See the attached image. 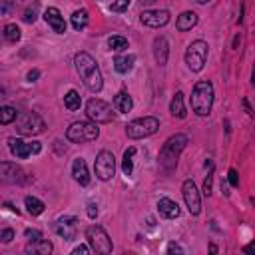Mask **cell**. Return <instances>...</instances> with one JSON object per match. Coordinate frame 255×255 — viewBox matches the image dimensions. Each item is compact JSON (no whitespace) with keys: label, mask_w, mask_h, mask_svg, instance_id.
Returning <instances> with one entry per match:
<instances>
[{"label":"cell","mask_w":255,"mask_h":255,"mask_svg":"<svg viewBox=\"0 0 255 255\" xmlns=\"http://www.w3.org/2000/svg\"><path fill=\"white\" fill-rule=\"evenodd\" d=\"M74 64H76V70H78L80 78L86 84V88L90 92H100L104 82H102V74H100L96 60L88 52H78L74 58Z\"/></svg>","instance_id":"6da1fadb"},{"label":"cell","mask_w":255,"mask_h":255,"mask_svg":"<svg viewBox=\"0 0 255 255\" xmlns=\"http://www.w3.org/2000/svg\"><path fill=\"white\" fill-rule=\"evenodd\" d=\"M211 106H214V84L209 80L196 82L194 92H191V110L198 116H209Z\"/></svg>","instance_id":"7a4b0ae2"},{"label":"cell","mask_w":255,"mask_h":255,"mask_svg":"<svg viewBox=\"0 0 255 255\" xmlns=\"http://www.w3.org/2000/svg\"><path fill=\"white\" fill-rule=\"evenodd\" d=\"M187 144V136L185 134H176L172 136L162 147V152H160V164L164 165V169H174L176 164H178V158L180 154L183 152V147Z\"/></svg>","instance_id":"3957f363"},{"label":"cell","mask_w":255,"mask_h":255,"mask_svg":"<svg viewBox=\"0 0 255 255\" xmlns=\"http://www.w3.org/2000/svg\"><path fill=\"white\" fill-rule=\"evenodd\" d=\"M160 128V120L154 116H144L126 126V136L130 140H142L147 136H154Z\"/></svg>","instance_id":"277c9868"},{"label":"cell","mask_w":255,"mask_h":255,"mask_svg":"<svg viewBox=\"0 0 255 255\" xmlns=\"http://www.w3.org/2000/svg\"><path fill=\"white\" fill-rule=\"evenodd\" d=\"M98 136H100V128L96 122H74L66 130V138L74 144L94 142Z\"/></svg>","instance_id":"5b68a950"},{"label":"cell","mask_w":255,"mask_h":255,"mask_svg":"<svg viewBox=\"0 0 255 255\" xmlns=\"http://www.w3.org/2000/svg\"><path fill=\"white\" fill-rule=\"evenodd\" d=\"M207 52H209V46L207 42L203 40H196L191 42L185 50V64L191 72H201L203 66H205V60H207Z\"/></svg>","instance_id":"8992f818"},{"label":"cell","mask_w":255,"mask_h":255,"mask_svg":"<svg viewBox=\"0 0 255 255\" xmlns=\"http://www.w3.org/2000/svg\"><path fill=\"white\" fill-rule=\"evenodd\" d=\"M86 241L92 247V251H96V253H102V255L112 253V239L108 233H106V229L100 225H90L86 229Z\"/></svg>","instance_id":"52a82bcc"},{"label":"cell","mask_w":255,"mask_h":255,"mask_svg":"<svg viewBox=\"0 0 255 255\" xmlns=\"http://www.w3.org/2000/svg\"><path fill=\"white\" fill-rule=\"evenodd\" d=\"M44 120H42L38 114L34 112H26V114H20L16 120V132L22 134V136H38L44 132Z\"/></svg>","instance_id":"ba28073f"},{"label":"cell","mask_w":255,"mask_h":255,"mask_svg":"<svg viewBox=\"0 0 255 255\" xmlns=\"http://www.w3.org/2000/svg\"><path fill=\"white\" fill-rule=\"evenodd\" d=\"M86 116L96 122V124H108L114 120V112H112V106L108 102H104L100 98H94L86 104Z\"/></svg>","instance_id":"9c48e42d"},{"label":"cell","mask_w":255,"mask_h":255,"mask_svg":"<svg viewBox=\"0 0 255 255\" xmlns=\"http://www.w3.org/2000/svg\"><path fill=\"white\" fill-rule=\"evenodd\" d=\"M94 172H96L98 180L110 182L114 178V174H116V158H114V154L108 152V150L100 152L98 158H96V164H94Z\"/></svg>","instance_id":"30bf717a"},{"label":"cell","mask_w":255,"mask_h":255,"mask_svg":"<svg viewBox=\"0 0 255 255\" xmlns=\"http://www.w3.org/2000/svg\"><path fill=\"white\" fill-rule=\"evenodd\" d=\"M182 194H183L187 211H189L191 216H198L200 211H201V198H200V191H198L196 183L191 182V180H185L183 185H182Z\"/></svg>","instance_id":"8fae6325"},{"label":"cell","mask_w":255,"mask_h":255,"mask_svg":"<svg viewBox=\"0 0 255 255\" xmlns=\"http://www.w3.org/2000/svg\"><path fill=\"white\" fill-rule=\"evenodd\" d=\"M140 20L147 28H162L169 22V12L167 10H144L140 14Z\"/></svg>","instance_id":"7c38bea8"},{"label":"cell","mask_w":255,"mask_h":255,"mask_svg":"<svg viewBox=\"0 0 255 255\" xmlns=\"http://www.w3.org/2000/svg\"><path fill=\"white\" fill-rule=\"evenodd\" d=\"M0 178H2V182H6V183H22L24 172H22V167H18L16 164L2 162L0 164Z\"/></svg>","instance_id":"4fadbf2b"},{"label":"cell","mask_w":255,"mask_h":255,"mask_svg":"<svg viewBox=\"0 0 255 255\" xmlns=\"http://www.w3.org/2000/svg\"><path fill=\"white\" fill-rule=\"evenodd\" d=\"M76 218H62L56 221V233L62 236L64 239H74L76 237Z\"/></svg>","instance_id":"5bb4252c"},{"label":"cell","mask_w":255,"mask_h":255,"mask_svg":"<svg viewBox=\"0 0 255 255\" xmlns=\"http://www.w3.org/2000/svg\"><path fill=\"white\" fill-rule=\"evenodd\" d=\"M44 20L52 26L54 32H58V34L66 32V22H64V16L60 14L58 8H48V10L44 12Z\"/></svg>","instance_id":"9a60e30c"},{"label":"cell","mask_w":255,"mask_h":255,"mask_svg":"<svg viewBox=\"0 0 255 255\" xmlns=\"http://www.w3.org/2000/svg\"><path fill=\"white\" fill-rule=\"evenodd\" d=\"M72 176L80 185H88L90 183V172H88V165L82 158H76L72 164Z\"/></svg>","instance_id":"2e32d148"},{"label":"cell","mask_w":255,"mask_h":255,"mask_svg":"<svg viewBox=\"0 0 255 255\" xmlns=\"http://www.w3.org/2000/svg\"><path fill=\"white\" fill-rule=\"evenodd\" d=\"M167 56H169V44L164 36H158L154 40V58L160 66H165L167 64Z\"/></svg>","instance_id":"e0dca14e"},{"label":"cell","mask_w":255,"mask_h":255,"mask_svg":"<svg viewBox=\"0 0 255 255\" xmlns=\"http://www.w3.org/2000/svg\"><path fill=\"white\" fill-rule=\"evenodd\" d=\"M8 146H10V152L18 158V160H26L32 150H30V144L24 142V140H20V138H10L8 140Z\"/></svg>","instance_id":"ac0fdd59"},{"label":"cell","mask_w":255,"mask_h":255,"mask_svg":"<svg viewBox=\"0 0 255 255\" xmlns=\"http://www.w3.org/2000/svg\"><path fill=\"white\" fill-rule=\"evenodd\" d=\"M158 209H160V214L165 218V219H174L180 216V205L174 201V200H169V198H162L158 201Z\"/></svg>","instance_id":"d6986e66"},{"label":"cell","mask_w":255,"mask_h":255,"mask_svg":"<svg viewBox=\"0 0 255 255\" xmlns=\"http://www.w3.org/2000/svg\"><path fill=\"white\" fill-rule=\"evenodd\" d=\"M114 108L120 112V114H128L132 108H134V100L128 92H118L114 96Z\"/></svg>","instance_id":"ffe728a7"},{"label":"cell","mask_w":255,"mask_h":255,"mask_svg":"<svg viewBox=\"0 0 255 255\" xmlns=\"http://www.w3.org/2000/svg\"><path fill=\"white\" fill-rule=\"evenodd\" d=\"M198 24V14L196 12H182L180 16H178V22H176V28L180 30V32H185V30H191Z\"/></svg>","instance_id":"44dd1931"},{"label":"cell","mask_w":255,"mask_h":255,"mask_svg":"<svg viewBox=\"0 0 255 255\" xmlns=\"http://www.w3.org/2000/svg\"><path fill=\"white\" fill-rule=\"evenodd\" d=\"M169 112L178 120L185 118L187 112H185V104H183V92H176V96L172 98V104H169Z\"/></svg>","instance_id":"7402d4cb"},{"label":"cell","mask_w":255,"mask_h":255,"mask_svg":"<svg viewBox=\"0 0 255 255\" xmlns=\"http://www.w3.org/2000/svg\"><path fill=\"white\" fill-rule=\"evenodd\" d=\"M52 249H54V245L48 239H40V241L26 245V253H34V255H48V253H52Z\"/></svg>","instance_id":"603a6c76"},{"label":"cell","mask_w":255,"mask_h":255,"mask_svg":"<svg viewBox=\"0 0 255 255\" xmlns=\"http://www.w3.org/2000/svg\"><path fill=\"white\" fill-rule=\"evenodd\" d=\"M134 56H118L116 60H114V68H116V72L118 74H128L132 68H134Z\"/></svg>","instance_id":"cb8c5ba5"},{"label":"cell","mask_w":255,"mask_h":255,"mask_svg":"<svg viewBox=\"0 0 255 255\" xmlns=\"http://www.w3.org/2000/svg\"><path fill=\"white\" fill-rule=\"evenodd\" d=\"M24 205H26V211L30 216H40L42 211H44V201H40L38 198H34V196H28L26 200H24Z\"/></svg>","instance_id":"d4e9b609"},{"label":"cell","mask_w":255,"mask_h":255,"mask_svg":"<svg viewBox=\"0 0 255 255\" xmlns=\"http://www.w3.org/2000/svg\"><path fill=\"white\" fill-rule=\"evenodd\" d=\"M64 106L70 110V112H76V110H80V106H82V98H80V94L76 92V90H70L66 96H64Z\"/></svg>","instance_id":"484cf974"},{"label":"cell","mask_w":255,"mask_h":255,"mask_svg":"<svg viewBox=\"0 0 255 255\" xmlns=\"http://www.w3.org/2000/svg\"><path fill=\"white\" fill-rule=\"evenodd\" d=\"M134 156H136V147H128L124 152V162H122V169L126 176H132L134 172Z\"/></svg>","instance_id":"4316f807"},{"label":"cell","mask_w":255,"mask_h":255,"mask_svg":"<svg viewBox=\"0 0 255 255\" xmlns=\"http://www.w3.org/2000/svg\"><path fill=\"white\" fill-rule=\"evenodd\" d=\"M72 26L74 30H82V28H86L88 26V10H76L72 14Z\"/></svg>","instance_id":"83f0119b"},{"label":"cell","mask_w":255,"mask_h":255,"mask_svg":"<svg viewBox=\"0 0 255 255\" xmlns=\"http://www.w3.org/2000/svg\"><path fill=\"white\" fill-rule=\"evenodd\" d=\"M18 116H20L18 110L12 108V106H2V108H0V124H2V126L18 120Z\"/></svg>","instance_id":"f1b7e54d"},{"label":"cell","mask_w":255,"mask_h":255,"mask_svg":"<svg viewBox=\"0 0 255 255\" xmlns=\"http://www.w3.org/2000/svg\"><path fill=\"white\" fill-rule=\"evenodd\" d=\"M2 34H4V38H6L8 42H18L20 36H22V32H20V28H18L16 24H6V26L2 28Z\"/></svg>","instance_id":"f546056e"},{"label":"cell","mask_w":255,"mask_h":255,"mask_svg":"<svg viewBox=\"0 0 255 255\" xmlns=\"http://www.w3.org/2000/svg\"><path fill=\"white\" fill-rule=\"evenodd\" d=\"M108 46H110L112 50H116V52H122V50L128 48V40H126L124 36H112V38L108 40Z\"/></svg>","instance_id":"4dcf8cb0"},{"label":"cell","mask_w":255,"mask_h":255,"mask_svg":"<svg viewBox=\"0 0 255 255\" xmlns=\"http://www.w3.org/2000/svg\"><path fill=\"white\" fill-rule=\"evenodd\" d=\"M132 4V0H116V2L112 4V10L114 12H126L128 8H130Z\"/></svg>","instance_id":"1f68e13d"},{"label":"cell","mask_w":255,"mask_h":255,"mask_svg":"<svg viewBox=\"0 0 255 255\" xmlns=\"http://www.w3.org/2000/svg\"><path fill=\"white\" fill-rule=\"evenodd\" d=\"M24 237L28 239V243H34V241H40L42 239V233L38 229H26L24 231Z\"/></svg>","instance_id":"d6a6232c"},{"label":"cell","mask_w":255,"mask_h":255,"mask_svg":"<svg viewBox=\"0 0 255 255\" xmlns=\"http://www.w3.org/2000/svg\"><path fill=\"white\" fill-rule=\"evenodd\" d=\"M211 180H214V172L209 169V174H207V178H205V182H203V194H205V196L211 194Z\"/></svg>","instance_id":"836d02e7"},{"label":"cell","mask_w":255,"mask_h":255,"mask_svg":"<svg viewBox=\"0 0 255 255\" xmlns=\"http://www.w3.org/2000/svg\"><path fill=\"white\" fill-rule=\"evenodd\" d=\"M227 180H229V183H231L233 187H237V185H239V178H237V172H236V169H229Z\"/></svg>","instance_id":"e575fe53"},{"label":"cell","mask_w":255,"mask_h":255,"mask_svg":"<svg viewBox=\"0 0 255 255\" xmlns=\"http://www.w3.org/2000/svg\"><path fill=\"white\" fill-rule=\"evenodd\" d=\"M0 239H2V243H10L14 239V231L12 229H2V236H0Z\"/></svg>","instance_id":"d590c367"},{"label":"cell","mask_w":255,"mask_h":255,"mask_svg":"<svg viewBox=\"0 0 255 255\" xmlns=\"http://www.w3.org/2000/svg\"><path fill=\"white\" fill-rule=\"evenodd\" d=\"M34 20H36V6H34L32 10L28 8V10L24 12V22H28V24H32V22H34Z\"/></svg>","instance_id":"8d00e7d4"},{"label":"cell","mask_w":255,"mask_h":255,"mask_svg":"<svg viewBox=\"0 0 255 255\" xmlns=\"http://www.w3.org/2000/svg\"><path fill=\"white\" fill-rule=\"evenodd\" d=\"M90 251H92L90 245H78V247H74L72 253H74V255H80V253H82V255H86V253H90Z\"/></svg>","instance_id":"74e56055"},{"label":"cell","mask_w":255,"mask_h":255,"mask_svg":"<svg viewBox=\"0 0 255 255\" xmlns=\"http://www.w3.org/2000/svg\"><path fill=\"white\" fill-rule=\"evenodd\" d=\"M167 251H169V253H174V251H176V253H183V247L178 245V243H169V245H167Z\"/></svg>","instance_id":"f35d334b"},{"label":"cell","mask_w":255,"mask_h":255,"mask_svg":"<svg viewBox=\"0 0 255 255\" xmlns=\"http://www.w3.org/2000/svg\"><path fill=\"white\" fill-rule=\"evenodd\" d=\"M30 150H32V154H40L42 152V144L40 142H30Z\"/></svg>","instance_id":"ab89813d"},{"label":"cell","mask_w":255,"mask_h":255,"mask_svg":"<svg viewBox=\"0 0 255 255\" xmlns=\"http://www.w3.org/2000/svg\"><path fill=\"white\" fill-rule=\"evenodd\" d=\"M88 216H90L92 219H94V218L98 216V207H96L94 203H90V205H88Z\"/></svg>","instance_id":"60d3db41"},{"label":"cell","mask_w":255,"mask_h":255,"mask_svg":"<svg viewBox=\"0 0 255 255\" xmlns=\"http://www.w3.org/2000/svg\"><path fill=\"white\" fill-rule=\"evenodd\" d=\"M38 76H40V72H38V70H30L26 78H28V82H36V78H38Z\"/></svg>","instance_id":"b9f144b4"},{"label":"cell","mask_w":255,"mask_h":255,"mask_svg":"<svg viewBox=\"0 0 255 255\" xmlns=\"http://www.w3.org/2000/svg\"><path fill=\"white\" fill-rule=\"evenodd\" d=\"M243 253H255V243H249L243 247Z\"/></svg>","instance_id":"7bdbcfd3"},{"label":"cell","mask_w":255,"mask_h":255,"mask_svg":"<svg viewBox=\"0 0 255 255\" xmlns=\"http://www.w3.org/2000/svg\"><path fill=\"white\" fill-rule=\"evenodd\" d=\"M154 2H156V0H140L142 6H150V4H154Z\"/></svg>","instance_id":"ee69618b"},{"label":"cell","mask_w":255,"mask_h":255,"mask_svg":"<svg viewBox=\"0 0 255 255\" xmlns=\"http://www.w3.org/2000/svg\"><path fill=\"white\" fill-rule=\"evenodd\" d=\"M196 2H198V4H207L209 0H196Z\"/></svg>","instance_id":"f6af8a7d"}]
</instances>
